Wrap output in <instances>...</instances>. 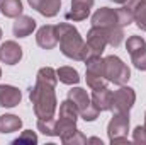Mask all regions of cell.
Wrapping results in <instances>:
<instances>
[{
  "instance_id": "cell-1",
  "label": "cell",
  "mask_w": 146,
  "mask_h": 145,
  "mask_svg": "<svg viewBox=\"0 0 146 145\" xmlns=\"http://www.w3.org/2000/svg\"><path fill=\"white\" fill-rule=\"evenodd\" d=\"M56 84H58V75L54 68L42 67L37 70L36 84L29 91V99L33 103V109L37 119L54 118V113L58 108V99L54 92Z\"/></svg>"
},
{
  "instance_id": "cell-2",
  "label": "cell",
  "mask_w": 146,
  "mask_h": 145,
  "mask_svg": "<svg viewBox=\"0 0 146 145\" xmlns=\"http://www.w3.org/2000/svg\"><path fill=\"white\" fill-rule=\"evenodd\" d=\"M56 34L61 53L75 62H85L87 58V46L83 38L80 36L78 29L70 22H61L56 26Z\"/></svg>"
},
{
  "instance_id": "cell-3",
  "label": "cell",
  "mask_w": 146,
  "mask_h": 145,
  "mask_svg": "<svg viewBox=\"0 0 146 145\" xmlns=\"http://www.w3.org/2000/svg\"><path fill=\"white\" fill-rule=\"evenodd\" d=\"M104 73L106 79L114 85H126L131 79V70L129 67L117 56V55H109L104 58Z\"/></svg>"
},
{
  "instance_id": "cell-4",
  "label": "cell",
  "mask_w": 146,
  "mask_h": 145,
  "mask_svg": "<svg viewBox=\"0 0 146 145\" xmlns=\"http://www.w3.org/2000/svg\"><path fill=\"white\" fill-rule=\"evenodd\" d=\"M68 99L76 106L78 114H80V118L83 121H95L99 118L100 111L92 104V99H90V96L87 94L85 89H82V87H72L68 91Z\"/></svg>"
},
{
  "instance_id": "cell-5",
  "label": "cell",
  "mask_w": 146,
  "mask_h": 145,
  "mask_svg": "<svg viewBox=\"0 0 146 145\" xmlns=\"http://www.w3.org/2000/svg\"><path fill=\"white\" fill-rule=\"evenodd\" d=\"M85 67H87L85 80L92 91L107 87L109 80L106 79V73H104V58L102 56H92V58L85 60Z\"/></svg>"
},
{
  "instance_id": "cell-6",
  "label": "cell",
  "mask_w": 146,
  "mask_h": 145,
  "mask_svg": "<svg viewBox=\"0 0 146 145\" xmlns=\"http://www.w3.org/2000/svg\"><path fill=\"white\" fill-rule=\"evenodd\" d=\"M129 113H114L107 125V135L110 144H129Z\"/></svg>"
},
{
  "instance_id": "cell-7",
  "label": "cell",
  "mask_w": 146,
  "mask_h": 145,
  "mask_svg": "<svg viewBox=\"0 0 146 145\" xmlns=\"http://www.w3.org/2000/svg\"><path fill=\"white\" fill-rule=\"evenodd\" d=\"M78 109L70 99H65L63 103H60V116L56 119V133L58 137H61L63 133L70 132L73 128H76V119H78Z\"/></svg>"
},
{
  "instance_id": "cell-8",
  "label": "cell",
  "mask_w": 146,
  "mask_h": 145,
  "mask_svg": "<svg viewBox=\"0 0 146 145\" xmlns=\"http://www.w3.org/2000/svg\"><path fill=\"white\" fill-rule=\"evenodd\" d=\"M107 31L104 28H95L92 26L90 31L87 33V41H85V46H87V58H92V56H102L106 46H107Z\"/></svg>"
},
{
  "instance_id": "cell-9",
  "label": "cell",
  "mask_w": 146,
  "mask_h": 145,
  "mask_svg": "<svg viewBox=\"0 0 146 145\" xmlns=\"http://www.w3.org/2000/svg\"><path fill=\"white\" fill-rule=\"evenodd\" d=\"M136 103V92L133 87L121 85L114 94H112V113H129L131 108Z\"/></svg>"
},
{
  "instance_id": "cell-10",
  "label": "cell",
  "mask_w": 146,
  "mask_h": 145,
  "mask_svg": "<svg viewBox=\"0 0 146 145\" xmlns=\"http://www.w3.org/2000/svg\"><path fill=\"white\" fill-rule=\"evenodd\" d=\"M92 26L95 28H117L119 26V17H117V9H110V7H100L95 10V14L92 15Z\"/></svg>"
},
{
  "instance_id": "cell-11",
  "label": "cell",
  "mask_w": 146,
  "mask_h": 145,
  "mask_svg": "<svg viewBox=\"0 0 146 145\" xmlns=\"http://www.w3.org/2000/svg\"><path fill=\"white\" fill-rule=\"evenodd\" d=\"M95 0H72V10L65 14V19L70 22H80L85 21L90 15V9L94 7Z\"/></svg>"
},
{
  "instance_id": "cell-12",
  "label": "cell",
  "mask_w": 146,
  "mask_h": 145,
  "mask_svg": "<svg viewBox=\"0 0 146 145\" xmlns=\"http://www.w3.org/2000/svg\"><path fill=\"white\" fill-rule=\"evenodd\" d=\"M36 43L42 50H53L58 44V34H56V26L53 24H44L42 28L37 29Z\"/></svg>"
},
{
  "instance_id": "cell-13",
  "label": "cell",
  "mask_w": 146,
  "mask_h": 145,
  "mask_svg": "<svg viewBox=\"0 0 146 145\" xmlns=\"http://www.w3.org/2000/svg\"><path fill=\"white\" fill-rule=\"evenodd\" d=\"M22 60V48L15 41H5L0 46V62L5 65H15Z\"/></svg>"
},
{
  "instance_id": "cell-14",
  "label": "cell",
  "mask_w": 146,
  "mask_h": 145,
  "mask_svg": "<svg viewBox=\"0 0 146 145\" xmlns=\"http://www.w3.org/2000/svg\"><path fill=\"white\" fill-rule=\"evenodd\" d=\"M22 101V92L15 85H0V108H15Z\"/></svg>"
},
{
  "instance_id": "cell-15",
  "label": "cell",
  "mask_w": 146,
  "mask_h": 145,
  "mask_svg": "<svg viewBox=\"0 0 146 145\" xmlns=\"http://www.w3.org/2000/svg\"><path fill=\"white\" fill-rule=\"evenodd\" d=\"M29 5L44 17H54L61 9V0H27Z\"/></svg>"
},
{
  "instance_id": "cell-16",
  "label": "cell",
  "mask_w": 146,
  "mask_h": 145,
  "mask_svg": "<svg viewBox=\"0 0 146 145\" xmlns=\"http://www.w3.org/2000/svg\"><path fill=\"white\" fill-rule=\"evenodd\" d=\"M36 29V21L29 15H19L15 17V22L12 26V33L15 38H27L33 34V31Z\"/></svg>"
},
{
  "instance_id": "cell-17",
  "label": "cell",
  "mask_w": 146,
  "mask_h": 145,
  "mask_svg": "<svg viewBox=\"0 0 146 145\" xmlns=\"http://www.w3.org/2000/svg\"><path fill=\"white\" fill-rule=\"evenodd\" d=\"M112 91H109L107 87H104V89H95L94 92H92V104L95 106V108L99 109L100 113L102 111H110L112 108Z\"/></svg>"
},
{
  "instance_id": "cell-18",
  "label": "cell",
  "mask_w": 146,
  "mask_h": 145,
  "mask_svg": "<svg viewBox=\"0 0 146 145\" xmlns=\"http://www.w3.org/2000/svg\"><path fill=\"white\" fill-rule=\"evenodd\" d=\"M22 128V119L15 114H2L0 116V133H14Z\"/></svg>"
},
{
  "instance_id": "cell-19",
  "label": "cell",
  "mask_w": 146,
  "mask_h": 145,
  "mask_svg": "<svg viewBox=\"0 0 146 145\" xmlns=\"http://www.w3.org/2000/svg\"><path fill=\"white\" fill-rule=\"evenodd\" d=\"M22 10L24 9L21 0H0V12L9 19H15L22 15Z\"/></svg>"
},
{
  "instance_id": "cell-20",
  "label": "cell",
  "mask_w": 146,
  "mask_h": 145,
  "mask_svg": "<svg viewBox=\"0 0 146 145\" xmlns=\"http://www.w3.org/2000/svg\"><path fill=\"white\" fill-rule=\"evenodd\" d=\"M56 75H58V80L66 85H76L80 82V75L73 67H60L56 70Z\"/></svg>"
},
{
  "instance_id": "cell-21",
  "label": "cell",
  "mask_w": 146,
  "mask_h": 145,
  "mask_svg": "<svg viewBox=\"0 0 146 145\" xmlns=\"http://www.w3.org/2000/svg\"><path fill=\"white\" fill-rule=\"evenodd\" d=\"M60 138H61V142L65 145H83V144H87V137H85L80 130H76V128H73L70 132L63 133Z\"/></svg>"
},
{
  "instance_id": "cell-22",
  "label": "cell",
  "mask_w": 146,
  "mask_h": 145,
  "mask_svg": "<svg viewBox=\"0 0 146 145\" xmlns=\"http://www.w3.org/2000/svg\"><path fill=\"white\" fill-rule=\"evenodd\" d=\"M37 130L46 137H58V133H56V118L37 119Z\"/></svg>"
},
{
  "instance_id": "cell-23",
  "label": "cell",
  "mask_w": 146,
  "mask_h": 145,
  "mask_svg": "<svg viewBox=\"0 0 146 145\" xmlns=\"http://www.w3.org/2000/svg\"><path fill=\"white\" fill-rule=\"evenodd\" d=\"M133 15H134L136 26H138L141 31H146V0H141V2L134 7Z\"/></svg>"
},
{
  "instance_id": "cell-24",
  "label": "cell",
  "mask_w": 146,
  "mask_h": 145,
  "mask_svg": "<svg viewBox=\"0 0 146 145\" xmlns=\"http://www.w3.org/2000/svg\"><path fill=\"white\" fill-rule=\"evenodd\" d=\"M106 31H107V43H109L112 48H117V46L124 41V31H122L121 26H117V28H109V29H106Z\"/></svg>"
},
{
  "instance_id": "cell-25",
  "label": "cell",
  "mask_w": 146,
  "mask_h": 145,
  "mask_svg": "<svg viewBox=\"0 0 146 145\" xmlns=\"http://www.w3.org/2000/svg\"><path fill=\"white\" fill-rule=\"evenodd\" d=\"M129 55H131L133 65H134L138 70L145 72L146 70V46L141 48V50H138V51H134V53H129Z\"/></svg>"
},
{
  "instance_id": "cell-26",
  "label": "cell",
  "mask_w": 146,
  "mask_h": 145,
  "mask_svg": "<svg viewBox=\"0 0 146 145\" xmlns=\"http://www.w3.org/2000/svg\"><path fill=\"white\" fill-rule=\"evenodd\" d=\"M117 17H119V26H121V28H126V26H129L131 22H134L133 10H129L126 5H122L121 9H117Z\"/></svg>"
},
{
  "instance_id": "cell-27",
  "label": "cell",
  "mask_w": 146,
  "mask_h": 145,
  "mask_svg": "<svg viewBox=\"0 0 146 145\" xmlns=\"http://www.w3.org/2000/svg\"><path fill=\"white\" fill-rule=\"evenodd\" d=\"M12 144L14 145H22V144L34 145V144H37V135L33 130H24L21 137H17L15 140H12Z\"/></svg>"
},
{
  "instance_id": "cell-28",
  "label": "cell",
  "mask_w": 146,
  "mask_h": 145,
  "mask_svg": "<svg viewBox=\"0 0 146 145\" xmlns=\"http://www.w3.org/2000/svg\"><path fill=\"white\" fill-rule=\"evenodd\" d=\"M145 46H146V41L141 36H136V34L129 36L127 41H126V50H127L129 53H134V51H138V50H141V48H145Z\"/></svg>"
},
{
  "instance_id": "cell-29",
  "label": "cell",
  "mask_w": 146,
  "mask_h": 145,
  "mask_svg": "<svg viewBox=\"0 0 146 145\" xmlns=\"http://www.w3.org/2000/svg\"><path fill=\"white\" fill-rule=\"evenodd\" d=\"M133 140L136 142V144H141V145H146V128L145 125L141 126H136L134 128V132H133Z\"/></svg>"
},
{
  "instance_id": "cell-30",
  "label": "cell",
  "mask_w": 146,
  "mask_h": 145,
  "mask_svg": "<svg viewBox=\"0 0 146 145\" xmlns=\"http://www.w3.org/2000/svg\"><path fill=\"white\" fill-rule=\"evenodd\" d=\"M139 2H141V0H126V3H124V5H126L129 10H134V7H136Z\"/></svg>"
},
{
  "instance_id": "cell-31",
  "label": "cell",
  "mask_w": 146,
  "mask_h": 145,
  "mask_svg": "<svg viewBox=\"0 0 146 145\" xmlns=\"http://www.w3.org/2000/svg\"><path fill=\"white\" fill-rule=\"evenodd\" d=\"M87 144H100L102 145V140L100 138H87Z\"/></svg>"
},
{
  "instance_id": "cell-32",
  "label": "cell",
  "mask_w": 146,
  "mask_h": 145,
  "mask_svg": "<svg viewBox=\"0 0 146 145\" xmlns=\"http://www.w3.org/2000/svg\"><path fill=\"white\" fill-rule=\"evenodd\" d=\"M110 2H114V3H126V0H110Z\"/></svg>"
},
{
  "instance_id": "cell-33",
  "label": "cell",
  "mask_w": 146,
  "mask_h": 145,
  "mask_svg": "<svg viewBox=\"0 0 146 145\" xmlns=\"http://www.w3.org/2000/svg\"><path fill=\"white\" fill-rule=\"evenodd\" d=\"M145 128H146V113H145Z\"/></svg>"
},
{
  "instance_id": "cell-34",
  "label": "cell",
  "mask_w": 146,
  "mask_h": 145,
  "mask_svg": "<svg viewBox=\"0 0 146 145\" xmlns=\"http://www.w3.org/2000/svg\"><path fill=\"white\" fill-rule=\"evenodd\" d=\"M0 39H2V28H0Z\"/></svg>"
},
{
  "instance_id": "cell-35",
  "label": "cell",
  "mask_w": 146,
  "mask_h": 145,
  "mask_svg": "<svg viewBox=\"0 0 146 145\" xmlns=\"http://www.w3.org/2000/svg\"><path fill=\"white\" fill-rule=\"evenodd\" d=\"M0 77H2V68H0Z\"/></svg>"
}]
</instances>
